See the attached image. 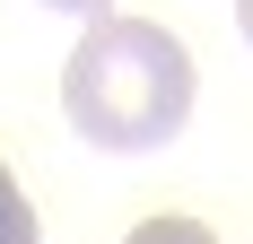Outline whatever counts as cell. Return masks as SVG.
<instances>
[{
    "mask_svg": "<svg viewBox=\"0 0 253 244\" xmlns=\"http://www.w3.org/2000/svg\"><path fill=\"white\" fill-rule=\"evenodd\" d=\"M44 9H79V18H87V26L105 18V0H44Z\"/></svg>",
    "mask_w": 253,
    "mask_h": 244,
    "instance_id": "4",
    "label": "cell"
},
{
    "mask_svg": "<svg viewBox=\"0 0 253 244\" xmlns=\"http://www.w3.org/2000/svg\"><path fill=\"white\" fill-rule=\"evenodd\" d=\"M61 114L87 148H166L192 122V52L157 18H96L61 70Z\"/></svg>",
    "mask_w": 253,
    "mask_h": 244,
    "instance_id": "1",
    "label": "cell"
},
{
    "mask_svg": "<svg viewBox=\"0 0 253 244\" xmlns=\"http://www.w3.org/2000/svg\"><path fill=\"white\" fill-rule=\"evenodd\" d=\"M123 244H218V236H210L201 218H140Z\"/></svg>",
    "mask_w": 253,
    "mask_h": 244,
    "instance_id": "3",
    "label": "cell"
},
{
    "mask_svg": "<svg viewBox=\"0 0 253 244\" xmlns=\"http://www.w3.org/2000/svg\"><path fill=\"white\" fill-rule=\"evenodd\" d=\"M236 26H245V44H253V0H236Z\"/></svg>",
    "mask_w": 253,
    "mask_h": 244,
    "instance_id": "5",
    "label": "cell"
},
{
    "mask_svg": "<svg viewBox=\"0 0 253 244\" xmlns=\"http://www.w3.org/2000/svg\"><path fill=\"white\" fill-rule=\"evenodd\" d=\"M0 244H44V227H35V201L18 192V174L0 166Z\"/></svg>",
    "mask_w": 253,
    "mask_h": 244,
    "instance_id": "2",
    "label": "cell"
}]
</instances>
